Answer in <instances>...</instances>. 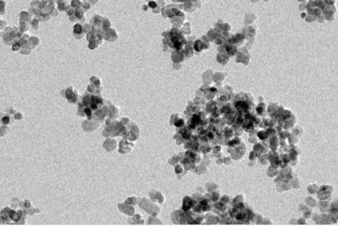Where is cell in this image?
I'll return each instance as SVG.
<instances>
[{"label":"cell","mask_w":338,"mask_h":226,"mask_svg":"<svg viewBox=\"0 0 338 226\" xmlns=\"http://www.w3.org/2000/svg\"><path fill=\"white\" fill-rule=\"evenodd\" d=\"M3 122L5 123H9V118H7V117H5V118H3Z\"/></svg>","instance_id":"cell-1"},{"label":"cell","mask_w":338,"mask_h":226,"mask_svg":"<svg viewBox=\"0 0 338 226\" xmlns=\"http://www.w3.org/2000/svg\"><path fill=\"white\" fill-rule=\"evenodd\" d=\"M150 7H152V6H154V7H156V4L155 2H150Z\"/></svg>","instance_id":"cell-2"}]
</instances>
